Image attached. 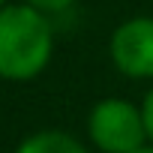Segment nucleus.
Returning a JSON list of instances; mask_svg holds the SVG:
<instances>
[{
  "label": "nucleus",
  "instance_id": "3",
  "mask_svg": "<svg viewBox=\"0 0 153 153\" xmlns=\"http://www.w3.org/2000/svg\"><path fill=\"white\" fill-rule=\"evenodd\" d=\"M108 54L126 78H153V18L138 15L114 27Z\"/></svg>",
  "mask_w": 153,
  "mask_h": 153
},
{
  "label": "nucleus",
  "instance_id": "1",
  "mask_svg": "<svg viewBox=\"0 0 153 153\" xmlns=\"http://www.w3.org/2000/svg\"><path fill=\"white\" fill-rule=\"evenodd\" d=\"M54 54L51 18L27 3L0 6V78L30 81L45 72Z\"/></svg>",
  "mask_w": 153,
  "mask_h": 153
},
{
  "label": "nucleus",
  "instance_id": "6",
  "mask_svg": "<svg viewBox=\"0 0 153 153\" xmlns=\"http://www.w3.org/2000/svg\"><path fill=\"white\" fill-rule=\"evenodd\" d=\"M141 117H144V129H147V141L153 144V87L144 93L141 99Z\"/></svg>",
  "mask_w": 153,
  "mask_h": 153
},
{
  "label": "nucleus",
  "instance_id": "5",
  "mask_svg": "<svg viewBox=\"0 0 153 153\" xmlns=\"http://www.w3.org/2000/svg\"><path fill=\"white\" fill-rule=\"evenodd\" d=\"M24 3L27 6H33V9H39L42 15H57V12H66L72 3H75V0H24Z\"/></svg>",
  "mask_w": 153,
  "mask_h": 153
},
{
  "label": "nucleus",
  "instance_id": "8",
  "mask_svg": "<svg viewBox=\"0 0 153 153\" xmlns=\"http://www.w3.org/2000/svg\"><path fill=\"white\" fill-rule=\"evenodd\" d=\"M6 3H9V0H0V6H6Z\"/></svg>",
  "mask_w": 153,
  "mask_h": 153
},
{
  "label": "nucleus",
  "instance_id": "7",
  "mask_svg": "<svg viewBox=\"0 0 153 153\" xmlns=\"http://www.w3.org/2000/svg\"><path fill=\"white\" fill-rule=\"evenodd\" d=\"M135 153H153V144H144V147H138Z\"/></svg>",
  "mask_w": 153,
  "mask_h": 153
},
{
  "label": "nucleus",
  "instance_id": "4",
  "mask_svg": "<svg viewBox=\"0 0 153 153\" xmlns=\"http://www.w3.org/2000/svg\"><path fill=\"white\" fill-rule=\"evenodd\" d=\"M15 153H87V150L75 135H69L63 129H39V132L27 135L15 147Z\"/></svg>",
  "mask_w": 153,
  "mask_h": 153
},
{
  "label": "nucleus",
  "instance_id": "2",
  "mask_svg": "<svg viewBox=\"0 0 153 153\" xmlns=\"http://www.w3.org/2000/svg\"><path fill=\"white\" fill-rule=\"evenodd\" d=\"M87 135L102 153H135L138 147L150 144L141 105H132L123 96L99 99L87 117Z\"/></svg>",
  "mask_w": 153,
  "mask_h": 153
}]
</instances>
